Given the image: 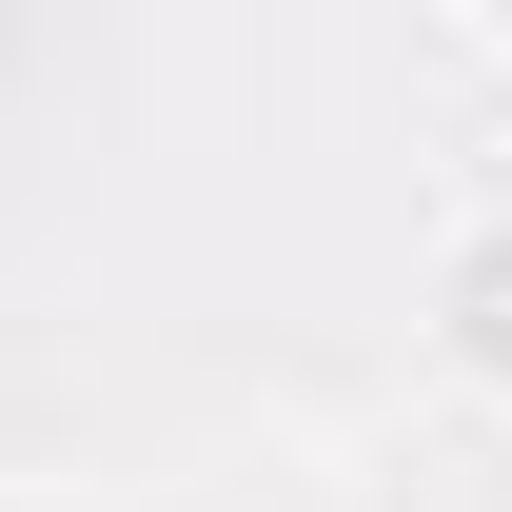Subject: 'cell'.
<instances>
[{
	"label": "cell",
	"instance_id": "cell-1",
	"mask_svg": "<svg viewBox=\"0 0 512 512\" xmlns=\"http://www.w3.org/2000/svg\"><path fill=\"white\" fill-rule=\"evenodd\" d=\"M434 355H453L473 394H512V197L453 217V256H434Z\"/></svg>",
	"mask_w": 512,
	"mask_h": 512
},
{
	"label": "cell",
	"instance_id": "cell-2",
	"mask_svg": "<svg viewBox=\"0 0 512 512\" xmlns=\"http://www.w3.org/2000/svg\"><path fill=\"white\" fill-rule=\"evenodd\" d=\"M0 512H60V493H0Z\"/></svg>",
	"mask_w": 512,
	"mask_h": 512
}]
</instances>
